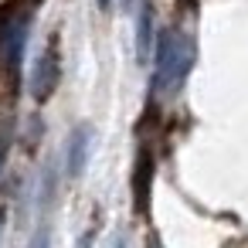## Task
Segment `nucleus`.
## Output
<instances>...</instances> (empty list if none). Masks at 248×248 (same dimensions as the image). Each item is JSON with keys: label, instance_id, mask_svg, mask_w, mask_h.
<instances>
[{"label": "nucleus", "instance_id": "nucleus-1", "mask_svg": "<svg viewBox=\"0 0 248 248\" xmlns=\"http://www.w3.org/2000/svg\"><path fill=\"white\" fill-rule=\"evenodd\" d=\"M153 85L160 95H177L187 82V72L194 65V41L184 31H160L156 45H153Z\"/></svg>", "mask_w": 248, "mask_h": 248}, {"label": "nucleus", "instance_id": "nucleus-2", "mask_svg": "<svg viewBox=\"0 0 248 248\" xmlns=\"http://www.w3.org/2000/svg\"><path fill=\"white\" fill-rule=\"evenodd\" d=\"M58 78H62V62H58V41L51 38L45 45V51L34 58V68H31V95L38 102L51 99V92L58 89Z\"/></svg>", "mask_w": 248, "mask_h": 248}, {"label": "nucleus", "instance_id": "nucleus-3", "mask_svg": "<svg viewBox=\"0 0 248 248\" xmlns=\"http://www.w3.org/2000/svg\"><path fill=\"white\" fill-rule=\"evenodd\" d=\"M24 45H28V17H14V21L4 28V38H0V58H4V68H7L11 75L21 72Z\"/></svg>", "mask_w": 248, "mask_h": 248}, {"label": "nucleus", "instance_id": "nucleus-4", "mask_svg": "<svg viewBox=\"0 0 248 248\" xmlns=\"http://www.w3.org/2000/svg\"><path fill=\"white\" fill-rule=\"evenodd\" d=\"M92 160V126H75L68 136V177H82Z\"/></svg>", "mask_w": 248, "mask_h": 248}, {"label": "nucleus", "instance_id": "nucleus-5", "mask_svg": "<svg viewBox=\"0 0 248 248\" xmlns=\"http://www.w3.org/2000/svg\"><path fill=\"white\" fill-rule=\"evenodd\" d=\"M153 45H156V34H153V7H150V0H140V14H136V58H140V65H150Z\"/></svg>", "mask_w": 248, "mask_h": 248}, {"label": "nucleus", "instance_id": "nucleus-6", "mask_svg": "<svg viewBox=\"0 0 248 248\" xmlns=\"http://www.w3.org/2000/svg\"><path fill=\"white\" fill-rule=\"evenodd\" d=\"M28 248H51V231H48V224H41L34 234H31V245Z\"/></svg>", "mask_w": 248, "mask_h": 248}, {"label": "nucleus", "instance_id": "nucleus-7", "mask_svg": "<svg viewBox=\"0 0 248 248\" xmlns=\"http://www.w3.org/2000/svg\"><path fill=\"white\" fill-rule=\"evenodd\" d=\"M11 140H14L11 126H0V170H4V163H7V150H11Z\"/></svg>", "mask_w": 248, "mask_h": 248}, {"label": "nucleus", "instance_id": "nucleus-8", "mask_svg": "<svg viewBox=\"0 0 248 248\" xmlns=\"http://www.w3.org/2000/svg\"><path fill=\"white\" fill-rule=\"evenodd\" d=\"M4 217H7V211H4V207H0V234H4Z\"/></svg>", "mask_w": 248, "mask_h": 248}, {"label": "nucleus", "instance_id": "nucleus-9", "mask_svg": "<svg viewBox=\"0 0 248 248\" xmlns=\"http://www.w3.org/2000/svg\"><path fill=\"white\" fill-rule=\"evenodd\" d=\"M78 248H92V238H82V241H78Z\"/></svg>", "mask_w": 248, "mask_h": 248}, {"label": "nucleus", "instance_id": "nucleus-10", "mask_svg": "<svg viewBox=\"0 0 248 248\" xmlns=\"http://www.w3.org/2000/svg\"><path fill=\"white\" fill-rule=\"evenodd\" d=\"M99 7H102V11H109V7H112V0H99Z\"/></svg>", "mask_w": 248, "mask_h": 248}]
</instances>
